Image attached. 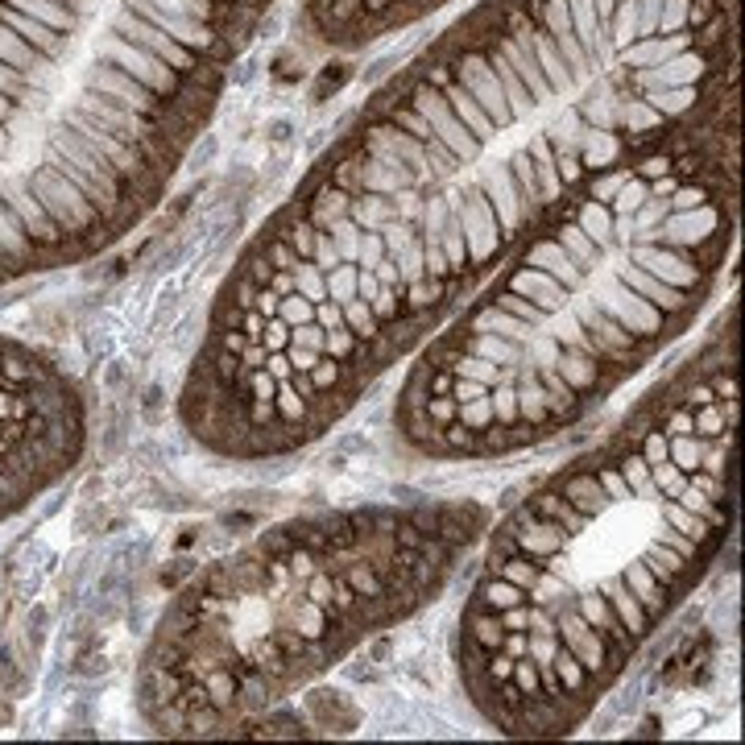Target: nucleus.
Returning a JSON list of instances; mask_svg holds the SVG:
<instances>
[{"label":"nucleus","mask_w":745,"mask_h":745,"mask_svg":"<svg viewBox=\"0 0 745 745\" xmlns=\"http://www.w3.org/2000/svg\"><path fill=\"white\" fill-rule=\"evenodd\" d=\"M733 25L489 0L240 245L178 386L182 435L220 464H277L340 431L571 187L717 104Z\"/></svg>","instance_id":"1"},{"label":"nucleus","mask_w":745,"mask_h":745,"mask_svg":"<svg viewBox=\"0 0 745 745\" xmlns=\"http://www.w3.org/2000/svg\"><path fill=\"white\" fill-rule=\"evenodd\" d=\"M733 448L737 303L481 534L451 634L456 684L481 725L510 742L589 725L717 568Z\"/></svg>","instance_id":"2"},{"label":"nucleus","mask_w":745,"mask_h":745,"mask_svg":"<svg viewBox=\"0 0 745 745\" xmlns=\"http://www.w3.org/2000/svg\"><path fill=\"white\" fill-rule=\"evenodd\" d=\"M687 120L571 187L402 365L406 456L547 448L696 332L737 249V138L725 104Z\"/></svg>","instance_id":"3"},{"label":"nucleus","mask_w":745,"mask_h":745,"mask_svg":"<svg viewBox=\"0 0 745 745\" xmlns=\"http://www.w3.org/2000/svg\"><path fill=\"white\" fill-rule=\"evenodd\" d=\"M270 4L0 0V295L154 216Z\"/></svg>","instance_id":"4"},{"label":"nucleus","mask_w":745,"mask_h":745,"mask_svg":"<svg viewBox=\"0 0 745 745\" xmlns=\"http://www.w3.org/2000/svg\"><path fill=\"white\" fill-rule=\"evenodd\" d=\"M489 522L481 501L414 497L261 527L162 605L133 671L138 721L170 742L249 733L372 638L431 608Z\"/></svg>","instance_id":"5"}]
</instances>
